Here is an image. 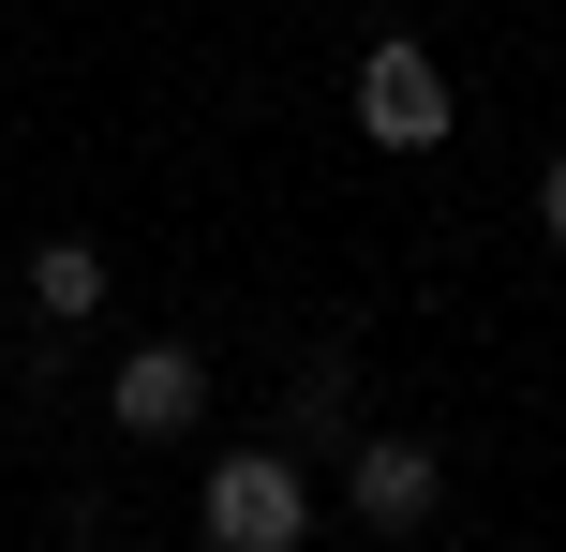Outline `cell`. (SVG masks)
I'll list each match as a JSON object with an SVG mask.
<instances>
[{
    "instance_id": "6da1fadb",
    "label": "cell",
    "mask_w": 566,
    "mask_h": 552,
    "mask_svg": "<svg viewBox=\"0 0 566 552\" xmlns=\"http://www.w3.org/2000/svg\"><path fill=\"white\" fill-rule=\"evenodd\" d=\"M195 538H209V552H298V538H313L298 448H224V464L195 478Z\"/></svg>"
},
{
    "instance_id": "3957f363",
    "label": "cell",
    "mask_w": 566,
    "mask_h": 552,
    "mask_svg": "<svg viewBox=\"0 0 566 552\" xmlns=\"http://www.w3.org/2000/svg\"><path fill=\"white\" fill-rule=\"evenodd\" d=\"M343 493H358L373 538H418L432 508H448V464H432L418 434H358V448H343Z\"/></svg>"
},
{
    "instance_id": "52a82bcc",
    "label": "cell",
    "mask_w": 566,
    "mask_h": 552,
    "mask_svg": "<svg viewBox=\"0 0 566 552\" xmlns=\"http://www.w3.org/2000/svg\"><path fill=\"white\" fill-rule=\"evenodd\" d=\"M537 239H552V254H566V149H552V165H537Z\"/></svg>"
},
{
    "instance_id": "7a4b0ae2",
    "label": "cell",
    "mask_w": 566,
    "mask_h": 552,
    "mask_svg": "<svg viewBox=\"0 0 566 552\" xmlns=\"http://www.w3.org/2000/svg\"><path fill=\"white\" fill-rule=\"evenodd\" d=\"M448 75H432V45H402V30H388V45H358V135L373 149H388V165H418V149H448Z\"/></svg>"
},
{
    "instance_id": "277c9868",
    "label": "cell",
    "mask_w": 566,
    "mask_h": 552,
    "mask_svg": "<svg viewBox=\"0 0 566 552\" xmlns=\"http://www.w3.org/2000/svg\"><path fill=\"white\" fill-rule=\"evenodd\" d=\"M105 418H119L135 448H179V434L209 418V358H195V344H135L119 388H105Z\"/></svg>"
},
{
    "instance_id": "8992f818",
    "label": "cell",
    "mask_w": 566,
    "mask_h": 552,
    "mask_svg": "<svg viewBox=\"0 0 566 552\" xmlns=\"http://www.w3.org/2000/svg\"><path fill=\"white\" fill-rule=\"evenodd\" d=\"M343 358H358V344H313V358H298V388H283V434H298V448H328V434H343Z\"/></svg>"
},
{
    "instance_id": "5b68a950",
    "label": "cell",
    "mask_w": 566,
    "mask_h": 552,
    "mask_svg": "<svg viewBox=\"0 0 566 552\" xmlns=\"http://www.w3.org/2000/svg\"><path fill=\"white\" fill-rule=\"evenodd\" d=\"M30 299H45L60 329L105 314V239H30Z\"/></svg>"
}]
</instances>
